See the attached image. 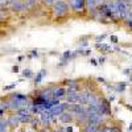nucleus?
<instances>
[{"mask_svg": "<svg viewBox=\"0 0 132 132\" xmlns=\"http://www.w3.org/2000/svg\"><path fill=\"white\" fill-rule=\"evenodd\" d=\"M52 12L56 17H63L68 16L70 12V7L69 3L65 2V0H57L56 3L52 5Z\"/></svg>", "mask_w": 132, "mask_h": 132, "instance_id": "1", "label": "nucleus"}, {"mask_svg": "<svg viewBox=\"0 0 132 132\" xmlns=\"http://www.w3.org/2000/svg\"><path fill=\"white\" fill-rule=\"evenodd\" d=\"M69 7H70V11L75 13H79V15H83L86 12V2L85 0H69Z\"/></svg>", "mask_w": 132, "mask_h": 132, "instance_id": "2", "label": "nucleus"}, {"mask_svg": "<svg viewBox=\"0 0 132 132\" xmlns=\"http://www.w3.org/2000/svg\"><path fill=\"white\" fill-rule=\"evenodd\" d=\"M17 115V118L20 119V123H29L30 122V119L33 118L32 112L29 111V110L27 107H23V108H20L19 111L15 112Z\"/></svg>", "mask_w": 132, "mask_h": 132, "instance_id": "3", "label": "nucleus"}, {"mask_svg": "<svg viewBox=\"0 0 132 132\" xmlns=\"http://www.w3.org/2000/svg\"><path fill=\"white\" fill-rule=\"evenodd\" d=\"M68 107H69V103H68V102H66V103H58V104H56V106H53L49 111L52 112L53 116H60V115H62L65 111H68Z\"/></svg>", "mask_w": 132, "mask_h": 132, "instance_id": "4", "label": "nucleus"}, {"mask_svg": "<svg viewBox=\"0 0 132 132\" xmlns=\"http://www.w3.org/2000/svg\"><path fill=\"white\" fill-rule=\"evenodd\" d=\"M54 118H56V116H53L49 110L44 111V112L40 115V120H41V123L44 124V127H49V126L54 122Z\"/></svg>", "mask_w": 132, "mask_h": 132, "instance_id": "5", "label": "nucleus"}, {"mask_svg": "<svg viewBox=\"0 0 132 132\" xmlns=\"http://www.w3.org/2000/svg\"><path fill=\"white\" fill-rule=\"evenodd\" d=\"M66 94H68V89L63 86H57L53 89V99H57V101H61V99L66 98Z\"/></svg>", "mask_w": 132, "mask_h": 132, "instance_id": "6", "label": "nucleus"}, {"mask_svg": "<svg viewBox=\"0 0 132 132\" xmlns=\"http://www.w3.org/2000/svg\"><path fill=\"white\" fill-rule=\"evenodd\" d=\"M11 99L19 102L23 107H27L28 106V101H29V98L27 95H24V94H21V93H13L12 95H11Z\"/></svg>", "mask_w": 132, "mask_h": 132, "instance_id": "7", "label": "nucleus"}, {"mask_svg": "<svg viewBox=\"0 0 132 132\" xmlns=\"http://www.w3.org/2000/svg\"><path fill=\"white\" fill-rule=\"evenodd\" d=\"M7 122H8L9 128H17L19 124H20V119H19L17 115L13 112V114H11V115L7 118Z\"/></svg>", "mask_w": 132, "mask_h": 132, "instance_id": "8", "label": "nucleus"}, {"mask_svg": "<svg viewBox=\"0 0 132 132\" xmlns=\"http://www.w3.org/2000/svg\"><path fill=\"white\" fill-rule=\"evenodd\" d=\"M58 119H60V122L63 123V124H70V123L74 122V116H73L71 114H69L68 111H65L62 115H60Z\"/></svg>", "mask_w": 132, "mask_h": 132, "instance_id": "9", "label": "nucleus"}, {"mask_svg": "<svg viewBox=\"0 0 132 132\" xmlns=\"http://www.w3.org/2000/svg\"><path fill=\"white\" fill-rule=\"evenodd\" d=\"M95 48L101 52L102 54H107V53H111L112 52V48L107 45V44H102V42H96L95 44Z\"/></svg>", "mask_w": 132, "mask_h": 132, "instance_id": "10", "label": "nucleus"}, {"mask_svg": "<svg viewBox=\"0 0 132 132\" xmlns=\"http://www.w3.org/2000/svg\"><path fill=\"white\" fill-rule=\"evenodd\" d=\"M11 8L13 11H25L27 7H25V3H23L21 0H16V2H12L11 3Z\"/></svg>", "mask_w": 132, "mask_h": 132, "instance_id": "11", "label": "nucleus"}, {"mask_svg": "<svg viewBox=\"0 0 132 132\" xmlns=\"http://www.w3.org/2000/svg\"><path fill=\"white\" fill-rule=\"evenodd\" d=\"M46 74H48V70L46 69H41L37 73V75L35 77V85H40L42 82V79H44V77H45Z\"/></svg>", "mask_w": 132, "mask_h": 132, "instance_id": "12", "label": "nucleus"}, {"mask_svg": "<svg viewBox=\"0 0 132 132\" xmlns=\"http://www.w3.org/2000/svg\"><path fill=\"white\" fill-rule=\"evenodd\" d=\"M126 87H127V82H118L115 86H114V90L119 94H122L126 91Z\"/></svg>", "mask_w": 132, "mask_h": 132, "instance_id": "13", "label": "nucleus"}, {"mask_svg": "<svg viewBox=\"0 0 132 132\" xmlns=\"http://www.w3.org/2000/svg\"><path fill=\"white\" fill-rule=\"evenodd\" d=\"M9 128L8 126V122H7V119L4 118H0V132H7Z\"/></svg>", "mask_w": 132, "mask_h": 132, "instance_id": "14", "label": "nucleus"}, {"mask_svg": "<svg viewBox=\"0 0 132 132\" xmlns=\"http://www.w3.org/2000/svg\"><path fill=\"white\" fill-rule=\"evenodd\" d=\"M99 127H95V126H93V124H85L83 127H82V132H96V129H98Z\"/></svg>", "mask_w": 132, "mask_h": 132, "instance_id": "15", "label": "nucleus"}, {"mask_svg": "<svg viewBox=\"0 0 132 132\" xmlns=\"http://www.w3.org/2000/svg\"><path fill=\"white\" fill-rule=\"evenodd\" d=\"M21 74H23V78H27V79H28V78H32V77H33V71H32L30 69H24Z\"/></svg>", "mask_w": 132, "mask_h": 132, "instance_id": "16", "label": "nucleus"}, {"mask_svg": "<svg viewBox=\"0 0 132 132\" xmlns=\"http://www.w3.org/2000/svg\"><path fill=\"white\" fill-rule=\"evenodd\" d=\"M16 85H17V82H13V83H11V85H8V86H4V87H3V90H4V91L12 90V89H15V87H16Z\"/></svg>", "mask_w": 132, "mask_h": 132, "instance_id": "17", "label": "nucleus"}, {"mask_svg": "<svg viewBox=\"0 0 132 132\" xmlns=\"http://www.w3.org/2000/svg\"><path fill=\"white\" fill-rule=\"evenodd\" d=\"M110 41H111L112 44H118V42H119V38H118L116 36L111 35V36H110Z\"/></svg>", "mask_w": 132, "mask_h": 132, "instance_id": "18", "label": "nucleus"}, {"mask_svg": "<svg viewBox=\"0 0 132 132\" xmlns=\"http://www.w3.org/2000/svg\"><path fill=\"white\" fill-rule=\"evenodd\" d=\"M38 56H40V54H38V52L35 49V50H32V53L29 54L28 57H29V58H33V57H38Z\"/></svg>", "mask_w": 132, "mask_h": 132, "instance_id": "19", "label": "nucleus"}, {"mask_svg": "<svg viewBox=\"0 0 132 132\" xmlns=\"http://www.w3.org/2000/svg\"><path fill=\"white\" fill-rule=\"evenodd\" d=\"M42 2H44V3H45L46 5H53L54 3H56V2H57V0H42Z\"/></svg>", "mask_w": 132, "mask_h": 132, "instance_id": "20", "label": "nucleus"}, {"mask_svg": "<svg viewBox=\"0 0 132 132\" xmlns=\"http://www.w3.org/2000/svg\"><path fill=\"white\" fill-rule=\"evenodd\" d=\"M19 70H20V69H19V66H17V65H13V66H12V73L17 74V73H19Z\"/></svg>", "mask_w": 132, "mask_h": 132, "instance_id": "21", "label": "nucleus"}, {"mask_svg": "<svg viewBox=\"0 0 132 132\" xmlns=\"http://www.w3.org/2000/svg\"><path fill=\"white\" fill-rule=\"evenodd\" d=\"M107 37V35H102V36H98V37H95V40L99 42V41H102V40H104Z\"/></svg>", "mask_w": 132, "mask_h": 132, "instance_id": "22", "label": "nucleus"}, {"mask_svg": "<svg viewBox=\"0 0 132 132\" xmlns=\"http://www.w3.org/2000/svg\"><path fill=\"white\" fill-rule=\"evenodd\" d=\"M104 61H106V57H104V56H102V57H99V60H98V63L103 65V63H104Z\"/></svg>", "mask_w": 132, "mask_h": 132, "instance_id": "23", "label": "nucleus"}, {"mask_svg": "<svg viewBox=\"0 0 132 132\" xmlns=\"http://www.w3.org/2000/svg\"><path fill=\"white\" fill-rule=\"evenodd\" d=\"M90 63L93 65V66H98L99 63H98V61L95 60V58H90Z\"/></svg>", "mask_w": 132, "mask_h": 132, "instance_id": "24", "label": "nucleus"}, {"mask_svg": "<svg viewBox=\"0 0 132 132\" xmlns=\"http://www.w3.org/2000/svg\"><path fill=\"white\" fill-rule=\"evenodd\" d=\"M107 101H108L110 103H111V102H114V101H115V96H114V95H110V96L107 98Z\"/></svg>", "mask_w": 132, "mask_h": 132, "instance_id": "25", "label": "nucleus"}, {"mask_svg": "<svg viewBox=\"0 0 132 132\" xmlns=\"http://www.w3.org/2000/svg\"><path fill=\"white\" fill-rule=\"evenodd\" d=\"M65 132H73V127L71 126H68L65 128Z\"/></svg>", "mask_w": 132, "mask_h": 132, "instance_id": "26", "label": "nucleus"}, {"mask_svg": "<svg viewBox=\"0 0 132 132\" xmlns=\"http://www.w3.org/2000/svg\"><path fill=\"white\" fill-rule=\"evenodd\" d=\"M40 132H52V131H50V129H48V127H44Z\"/></svg>", "mask_w": 132, "mask_h": 132, "instance_id": "27", "label": "nucleus"}, {"mask_svg": "<svg viewBox=\"0 0 132 132\" xmlns=\"http://www.w3.org/2000/svg\"><path fill=\"white\" fill-rule=\"evenodd\" d=\"M96 81H98V82H103V83L106 82V79H104V78H101V77H98V78H96Z\"/></svg>", "mask_w": 132, "mask_h": 132, "instance_id": "28", "label": "nucleus"}, {"mask_svg": "<svg viewBox=\"0 0 132 132\" xmlns=\"http://www.w3.org/2000/svg\"><path fill=\"white\" fill-rule=\"evenodd\" d=\"M124 74L126 75H131V69H126L124 70Z\"/></svg>", "mask_w": 132, "mask_h": 132, "instance_id": "29", "label": "nucleus"}, {"mask_svg": "<svg viewBox=\"0 0 132 132\" xmlns=\"http://www.w3.org/2000/svg\"><path fill=\"white\" fill-rule=\"evenodd\" d=\"M124 106H126V108L129 110V111H132V106H131V104H124Z\"/></svg>", "mask_w": 132, "mask_h": 132, "instance_id": "30", "label": "nucleus"}, {"mask_svg": "<svg viewBox=\"0 0 132 132\" xmlns=\"http://www.w3.org/2000/svg\"><path fill=\"white\" fill-rule=\"evenodd\" d=\"M4 115V111H3V110H0V118H2Z\"/></svg>", "mask_w": 132, "mask_h": 132, "instance_id": "31", "label": "nucleus"}, {"mask_svg": "<svg viewBox=\"0 0 132 132\" xmlns=\"http://www.w3.org/2000/svg\"><path fill=\"white\" fill-rule=\"evenodd\" d=\"M128 131H132V123L129 124V127H128Z\"/></svg>", "mask_w": 132, "mask_h": 132, "instance_id": "32", "label": "nucleus"}, {"mask_svg": "<svg viewBox=\"0 0 132 132\" xmlns=\"http://www.w3.org/2000/svg\"><path fill=\"white\" fill-rule=\"evenodd\" d=\"M128 2H129V4H131V7H132V0H128Z\"/></svg>", "mask_w": 132, "mask_h": 132, "instance_id": "33", "label": "nucleus"}, {"mask_svg": "<svg viewBox=\"0 0 132 132\" xmlns=\"http://www.w3.org/2000/svg\"><path fill=\"white\" fill-rule=\"evenodd\" d=\"M30 132H32V131H30Z\"/></svg>", "mask_w": 132, "mask_h": 132, "instance_id": "34", "label": "nucleus"}]
</instances>
